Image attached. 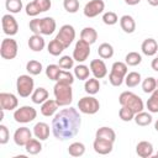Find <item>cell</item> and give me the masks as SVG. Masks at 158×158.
Returning a JSON list of instances; mask_svg holds the SVG:
<instances>
[{
    "label": "cell",
    "mask_w": 158,
    "mask_h": 158,
    "mask_svg": "<svg viewBox=\"0 0 158 158\" xmlns=\"http://www.w3.org/2000/svg\"><path fill=\"white\" fill-rule=\"evenodd\" d=\"M81 125V117L77 109L69 106L54 115L52 118V133L59 141H67L75 137Z\"/></svg>",
    "instance_id": "cell-1"
},
{
    "label": "cell",
    "mask_w": 158,
    "mask_h": 158,
    "mask_svg": "<svg viewBox=\"0 0 158 158\" xmlns=\"http://www.w3.org/2000/svg\"><path fill=\"white\" fill-rule=\"evenodd\" d=\"M53 94L58 106H69L73 101V89L69 84L57 81L53 86Z\"/></svg>",
    "instance_id": "cell-2"
},
{
    "label": "cell",
    "mask_w": 158,
    "mask_h": 158,
    "mask_svg": "<svg viewBox=\"0 0 158 158\" xmlns=\"http://www.w3.org/2000/svg\"><path fill=\"white\" fill-rule=\"evenodd\" d=\"M118 102H120L121 106L130 107L135 114L141 112L144 109L143 100L138 95L132 93V91H123V93H121L120 96H118Z\"/></svg>",
    "instance_id": "cell-3"
},
{
    "label": "cell",
    "mask_w": 158,
    "mask_h": 158,
    "mask_svg": "<svg viewBox=\"0 0 158 158\" xmlns=\"http://www.w3.org/2000/svg\"><path fill=\"white\" fill-rule=\"evenodd\" d=\"M128 73L127 64L123 62H115L109 74V81L114 86H120L125 81V77Z\"/></svg>",
    "instance_id": "cell-4"
},
{
    "label": "cell",
    "mask_w": 158,
    "mask_h": 158,
    "mask_svg": "<svg viewBox=\"0 0 158 158\" xmlns=\"http://www.w3.org/2000/svg\"><path fill=\"white\" fill-rule=\"evenodd\" d=\"M16 90L21 98H28L35 90V81L30 74H22L16 80Z\"/></svg>",
    "instance_id": "cell-5"
},
{
    "label": "cell",
    "mask_w": 158,
    "mask_h": 158,
    "mask_svg": "<svg viewBox=\"0 0 158 158\" xmlns=\"http://www.w3.org/2000/svg\"><path fill=\"white\" fill-rule=\"evenodd\" d=\"M37 117V111L35 107L25 105L14 111V120L19 123H28L32 122Z\"/></svg>",
    "instance_id": "cell-6"
},
{
    "label": "cell",
    "mask_w": 158,
    "mask_h": 158,
    "mask_svg": "<svg viewBox=\"0 0 158 158\" xmlns=\"http://www.w3.org/2000/svg\"><path fill=\"white\" fill-rule=\"evenodd\" d=\"M19 52V44L17 42L9 37V38H4L1 41V46H0V56L2 59H14L17 56Z\"/></svg>",
    "instance_id": "cell-7"
},
{
    "label": "cell",
    "mask_w": 158,
    "mask_h": 158,
    "mask_svg": "<svg viewBox=\"0 0 158 158\" xmlns=\"http://www.w3.org/2000/svg\"><path fill=\"white\" fill-rule=\"evenodd\" d=\"M78 109L80 112L86 114V115H94L99 111L100 109V102L96 98H94L93 95L89 96H84L78 101Z\"/></svg>",
    "instance_id": "cell-8"
},
{
    "label": "cell",
    "mask_w": 158,
    "mask_h": 158,
    "mask_svg": "<svg viewBox=\"0 0 158 158\" xmlns=\"http://www.w3.org/2000/svg\"><path fill=\"white\" fill-rule=\"evenodd\" d=\"M56 38L65 47L68 48L73 41L75 40V30L72 25H63L60 28H59V32L57 33Z\"/></svg>",
    "instance_id": "cell-9"
},
{
    "label": "cell",
    "mask_w": 158,
    "mask_h": 158,
    "mask_svg": "<svg viewBox=\"0 0 158 158\" xmlns=\"http://www.w3.org/2000/svg\"><path fill=\"white\" fill-rule=\"evenodd\" d=\"M90 56V44L86 43L83 40L77 41L75 47L73 49V58L74 60H77L78 63H83L85 62Z\"/></svg>",
    "instance_id": "cell-10"
},
{
    "label": "cell",
    "mask_w": 158,
    "mask_h": 158,
    "mask_svg": "<svg viewBox=\"0 0 158 158\" xmlns=\"http://www.w3.org/2000/svg\"><path fill=\"white\" fill-rule=\"evenodd\" d=\"M105 10V2L102 0H90L89 2L85 4L84 6V15L89 19H93V17H96L98 15L102 14Z\"/></svg>",
    "instance_id": "cell-11"
},
{
    "label": "cell",
    "mask_w": 158,
    "mask_h": 158,
    "mask_svg": "<svg viewBox=\"0 0 158 158\" xmlns=\"http://www.w3.org/2000/svg\"><path fill=\"white\" fill-rule=\"evenodd\" d=\"M1 26H2L4 33L10 36V37L15 36L19 32V23L11 14H6L1 17Z\"/></svg>",
    "instance_id": "cell-12"
},
{
    "label": "cell",
    "mask_w": 158,
    "mask_h": 158,
    "mask_svg": "<svg viewBox=\"0 0 158 158\" xmlns=\"http://www.w3.org/2000/svg\"><path fill=\"white\" fill-rule=\"evenodd\" d=\"M32 133H33V132H32L28 127H26V126L19 127V128L14 132V142H15L17 146H20V147H25L26 143L32 138Z\"/></svg>",
    "instance_id": "cell-13"
},
{
    "label": "cell",
    "mask_w": 158,
    "mask_h": 158,
    "mask_svg": "<svg viewBox=\"0 0 158 158\" xmlns=\"http://www.w3.org/2000/svg\"><path fill=\"white\" fill-rule=\"evenodd\" d=\"M0 106L2 110H16L19 99L12 93H0Z\"/></svg>",
    "instance_id": "cell-14"
},
{
    "label": "cell",
    "mask_w": 158,
    "mask_h": 158,
    "mask_svg": "<svg viewBox=\"0 0 158 158\" xmlns=\"http://www.w3.org/2000/svg\"><path fill=\"white\" fill-rule=\"evenodd\" d=\"M93 148L98 154H109L112 152L114 149V142L109 141V139H104V138H96L93 142Z\"/></svg>",
    "instance_id": "cell-15"
},
{
    "label": "cell",
    "mask_w": 158,
    "mask_h": 158,
    "mask_svg": "<svg viewBox=\"0 0 158 158\" xmlns=\"http://www.w3.org/2000/svg\"><path fill=\"white\" fill-rule=\"evenodd\" d=\"M90 72L98 79H102L107 75V67L102 59H93L90 62Z\"/></svg>",
    "instance_id": "cell-16"
},
{
    "label": "cell",
    "mask_w": 158,
    "mask_h": 158,
    "mask_svg": "<svg viewBox=\"0 0 158 158\" xmlns=\"http://www.w3.org/2000/svg\"><path fill=\"white\" fill-rule=\"evenodd\" d=\"M136 153L141 158H149L153 156V144L148 141H141L136 146Z\"/></svg>",
    "instance_id": "cell-17"
},
{
    "label": "cell",
    "mask_w": 158,
    "mask_h": 158,
    "mask_svg": "<svg viewBox=\"0 0 158 158\" xmlns=\"http://www.w3.org/2000/svg\"><path fill=\"white\" fill-rule=\"evenodd\" d=\"M56 27H57V23L53 17L46 16L41 19V35L49 36L56 31Z\"/></svg>",
    "instance_id": "cell-18"
},
{
    "label": "cell",
    "mask_w": 158,
    "mask_h": 158,
    "mask_svg": "<svg viewBox=\"0 0 158 158\" xmlns=\"http://www.w3.org/2000/svg\"><path fill=\"white\" fill-rule=\"evenodd\" d=\"M142 53L147 57H152L156 53H158V43L154 38H146L141 44Z\"/></svg>",
    "instance_id": "cell-19"
},
{
    "label": "cell",
    "mask_w": 158,
    "mask_h": 158,
    "mask_svg": "<svg viewBox=\"0 0 158 158\" xmlns=\"http://www.w3.org/2000/svg\"><path fill=\"white\" fill-rule=\"evenodd\" d=\"M58 104L56 101V99H47L43 104H41V114L46 117H51L53 115L57 114V110H58Z\"/></svg>",
    "instance_id": "cell-20"
},
{
    "label": "cell",
    "mask_w": 158,
    "mask_h": 158,
    "mask_svg": "<svg viewBox=\"0 0 158 158\" xmlns=\"http://www.w3.org/2000/svg\"><path fill=\"white\" fill-rule=\"evenodd\" d=\"M33 135L41 141H46L49 137V126L46 122H37L33 126Z\"/></svg>",
    "instance_id": "cell-21"
},
{
    "label": "cell",
    "mask_w": 158,
    "mask_h": 158,
    "mask_svg": "<svg viewBox=\"0 0 158 158\" xmlns=\"http://www.w3.org/2000/svg\"><path fill=\"white\" fill-rule=\"evenodd\" d=\"M28 48L33 52H41L44 46H46V42H44V38L41 36V35H32L30 38H28Z\"/></svg>",
    "instance_id": "cell-22"
},
{
    "label": "cell",
    "mask_w": 158,
    "mask_h": 158,
    "mask_svg": "<svg viewBox=\"0 0 158 158\" xmlns=\"http://www.w3.org/2000/svg\"><path fill=\"white\" fill-rule=\"evenodd\" d=\"M120 26L123 32L126 33H133L136 30V21L130 15H123L120 19Z\"/></svg>",
    "instance_id": "cell-23"
},
{
    "label": "cell",
    "mask_w": 158,
    "mask_h": 158,
    "mask_svg": "<svg viewBox=\"0 0 158 158\" xmlns=\"http://www.w3.org/2000/svg\"><path fill=\"white\" fill-rule=\"evenodd\" d=\"M80 40L85 41L89 44H93L98 40V32L94 27H84L80 32Z\"/></svg>",
    "instance_id": "cell-24"
},
{
    "label": "cell",
    "mask_w": 158,
    "mask_h": 158,
    "mask_svg": "<svg viewBox=\"0 0 158 158\" xmlns=\"http://www.w3.org/2000/svg\"><path fill=\"white\" fill-rule=\"evenodd\" d=\"M95 137H96V138H104V139H109V141H111V142H115V139H116V133H115V131H114L111 127L102 126V127H100V128L96 130Z\"/></svg>",
    "instance_id": "cell-25"
},
{
    "label": "cell",
    "mask_w": 158,
    "mask_h": 158,
    "mask_svg": "<svg viewBox=\"0 0 158 158\" xmlns=\"http://www.w3.org/2000/svg\"><path fill=\"white\" fill-rule=\"evenodd\" d=\"M84 90L86 94L89 95H95L99 93L100 90V81L98 78H89L85 80V84H84Z\"/></svg>",
    "instance_id": "cell-26"
},
{
    "label": "cell",
    "mask_w": 158,
    "mask_h": 158,
    "mask_svg": "<svg viewBox=\"0 0 158 158\" xmlns=\"http://www.w3.org/2000/svg\"><path fill=\"white\" fill-rule=\"evenodd\" d=\"M48 96H49V94H48L47 89H44V88H37V89L33 90V93L31 95V100H32L33 104H38L40 105V104H43L48 99Z\"/></svg>",
    "instance_id": "cell-27"
},
{
    "label": "cell",
    "mask_w": 158,
    "mask_h": 158,
    "mask_svg": "<svg viewBox=\"0 0 158 158\" xmlns=\"http://www.w3.org/2000/svg\"><path fill=\"white\" fill-rule=\"evenodd\" d=\"M25 149H26V152H27L28 154H32V156L38 154V153L42 151L41 139H38V138H31V139L26 143Z\"/></svg>",
    "instance_id": "cell-28"
},
{
    "label": "cell",
    "mask_w": 158,
    "mask_h": 158,
    "mask_svg": "<svg viewBox=\"0 0 158 158\" xmlns=\"http://www.w3.org/2000/svg\"><path fill=\"white\" fill-rule=\"evenodd\" d=\"M64 49H65V47H64L57 38L52 40V41L48 43V46H47V51H48V53L52 54V56H54V57L62 54V52H63Z\"/></svg>",
    "instance_id": "cell-29"
},
{
    "label": "cell",
    "mask_w": 158,
    "mask_h": 158,
    "mask_svg": "<svg viewBox=\"0 0 158 158\" xmlns=\"http://www.w3.org/2000/svg\"><path fill=\"white\" fill-rule=\"evenodd\" d=\"M98 54L101 59H109L114 56V47L110 44V43H101L98 48Z\"/></svg>",
    "instance_id": "cell-30"
},
{
    "label": "cell",
    "mask_w": 158,
    "mask_h": 158,
    "mask_svg": "<svg viewBox=\"0 0 158 158\" xmlns=\"http://www.w3.org/2000/svg\"><path fill=\"white\" fill-rule=\"evenodd\" d=\"M146 106L151 114L158 112V88L153 93H151V96L146 102Z\"/></svg>",
    "instance_id": "cell-31"
},
{
    "label": "cell",
    "mask_w": 158,
    "mask_h": 158,
    "mask_svg": "<svg viewBox=\"0 0 158 158\" xmlns=\"http://www.w3.org/2000/svg\"><path fill=\"white\" fill-rule=\"evenodd\" d=\"M135 122L138 125V126H148L149 123H152L153 121V117L151 114L148 112H144V111H141V112H137L135 115Z\"/></svg>",
    "instance_id": "cell-32"
},
{
    "label": "cell",
    "mask_w": 158,
    "mask_h": 158,
    "mask_svg": "<svg viewBox=\"0 0 158 158\" xmlns=\"http://www.w3.org/2000/svg\"><path fill=\"white\" fill-rule=\"evenodd\" d=\"M26 70L28 72L30 75H38L42 73L43 70V67H42V63L36 60V59H32V60H28L27 64H26Z\"/></svg>",
    "instance_id": "cell-33"
},
{
    "label": "cell",
    "mask_w": 158,
    "mask_h": 158,
    "mask_svg": "<svg viewBox=\"0 0 158 158\" xmlns=\"http://www.w3.org/2000/svg\"><path fill=\"white\" fill-rule=\"evenodd\" d=\"M68 153L72 157H81L85 153V146L81 142H73L68 147Z\"/></svg>",
    "instance_id": "cell-34"
},
{
    "label": "cell",
    "mask_w": 158,
    "mask_h": 158,
    "mask_svg": "<svg viewBox=\"0 0 158 158\" xmlns=\"http://www.w3.org/2000/svg\"><path fill=\"white\" fill-rule=\"evenodd\" d=\"M90 75V68L85 64H78L74 68V77L79 80H86Z\"/></svg>",
    "instance_id": "cell-35"
},
{
    "label": "cell",
    "mask_w": 158,
    "mask_h": 158,
    "mask_svg": "<svg viewBox=\"0 0 158 158\" xmlns=\"http://www.w3.org/2000/svg\"><path fill=\"white\" fill-rule=\"evenodd\" d=\"M125 83L127 88H135L141 83V74L138 72H130L125 77Z\"/></svg>",
    "instance_id": "cell-36"
},
{
    "label": "cell",
    "mask_w": 158,
    "mask_h": 158,
    "mask_svg": "<svg viewBox=\"0 0 158 158\" xmlns=\"http://www.w3.org/2000/svg\"><path fill=\"white\" fill-rule=\"evenodd\" d=\"M142 62V56L138 52H128L125 57V63L130 67H136Z\"/></svg>",
    "instance_id": "cell-37"
},
{
    "label": "cell",
    "mask_w": 158,
    "mask_h": 158,
    "mask_svg": "<svg viewBox=\"0 0 158 158\" xmlns=\"http://www.w3.org/2000/svg\"><path fill=\"white\" fill-rule=\"evenodd\" d=\"M157 89V79L153 77H147L142 81V90L146 94H151Z\"/></svg>",
    "instance_id": "cell-38"
},
{
    "label": "cell",
    "mask_w": 158,
    "mask_h": 158,
    "mask_svg": "<svg viewBox=\"0 0 158 158\" xmlns=\"http://www.w3.org/2000/svg\"><path fill=\"white\" fill-rule=\"evenodd\" d=\"M22 1L21 0H6L5 7L9 11V14H19L22 10Z\"/></svg>",
    "instance_id": "cell-39"
},
{
    "label": "cell",
    "mask_w": 158,
    "mask_h": 158,
    "mask_svg": "<svg viewBox=\"0 0 158 158\" xmlns=\"http://www.w3.org/2000/svg\"><path fill=\"white\" fill-rule=\"evenodd\" d=\"M60 72H62V68L58 64H49L46 68V75H47V78L51 79V80H54V81H57V78H58V75H59Z\"/></svg>",
    "instance_id": "cell-40"
},
{
    "label": "cell",
    "mask_w": 158,
    "mask_h": 158,
    "mask_svg": "<svg viewBox=\"0 0 158 158\" xmlns=\"http://www.w3.org/2000/svg\"><path fill=\"white\" fill-rule=\"evenodd\" d=\"M58 83H63V84H69L72 85L74 83V74H72L69 70H63L59 73L58 78H57Z\"/></svg>",
    "instance_id": "cell-41"
},
{
    "label": "cell",
    "mask_w": 158,
    "mask_h": 158,
    "mask_svg": "<svg viewBox=\"0 0 158 158\" xmlns=\"http://www.w3.org/2000/svg\"><path fill=\"white\" fill-rule=\"evenodd\" d=\"M135 115H136V114H135L130 107H126V106H122V107L120 109V111H118L120 118H121L122 121H125V122L132 121V120L135 118Z\"/></svg>",
    "instance_id": "cell-42"
},
{
    "label": "cell",
    "mask_w": 158,
    "mask_h": 158,
    "mask_svg": "<svg viewBox=\"0 0 158 158\" xmlns=\"http://www.w3.org/2000/svg\"><path fill=\"white\" fill-rule=\"evenodd\" d=\"M63 7L69 14H75L79 10V0H63Z\"/></svg>",
    "instance_id": "cell-43"
},
{
    "label": "cell",
    "mask_w": 158,
    "mask_h": 158,
    "mask_svg": "<svg viewBox=\"0 0 158 158\" xmlns=\"http://www.w3.org/2000/svg\"><path fill=\"white\" fill-rule=\"evenodd\" d=\"M58 65L62 68V69H72L74 67V58L73 57H69V56H62L58 60Z\"/></svg>",
    "instance_id": "cell-44"
},
{
    "label": "cell",
    "mask_w": 158,
    "mask_h": 158,
    "mask_svg": "<svg viewBox=\"0 0 158 158\" xmlns=\"http://www.w3.org/2000/svg\"><path fill=\"white\" fill-rule=\"evenodd\" d=\"M117 21H118V17H117V15L114 11H107V12H105L102 15V22L105 25L112 26V25L117 23Z\"/></svg>",
    "instance_id": "cell-45"
},
{
    "label": "cell",
    "mask_w": 158,
    "mask_h": 158,
    "mask_svg": "<svg viewBox=\"0 0 158 158\" xmlns=\"http://www.w3.org/2000/svg\"><path fill=\"white\" fill-rule=\"evenodd\" d=\"M25 10H26V14H27L28 16H31V17H36L37 15H40V14H41L40 9H38V7H37V5L35 4V1L28 2V4L26 5Z\"/></svg>",
    "instance_id": "cell-46"
},
{
    "label": "cell",
    "mask_w": 158,
    "mask_h": 158,
    "mask_svg": "<svg viewBox=\"0 0 158 158\" xmlns=\"http://www.w3.org/2000/svg\"><path fill=\"white\" fill-rule=\"evenodd\" d=\"M10 138V132L9 128L5 125H0V144H6Z\"/></svg>",
    "instance_id": "cell-47"
},
{
    "label": "cell",
    "mask_w": 158,
    "mask_h": 158,
    "mask_svg": "<svg viewBox=\"0 0 158 158\" xmlns=\"http://www.w3.org/2000/svg\"><path fill=\"white\" fill-rule=\"evenodd\" d=\"M30 30L35 35H41V19H33L28 23Z\"/></svg>",
    "instance_id": "cell-48"
},
{
    "label": "cell",
    "mask_w": 158,
    "mask_h": 158,
    "mask_svg": "<svg viewBox=\"0 0 158 158\" xmlns=\"http://www.w3.org/2000/svg\"><path fill=\"white\" fill-rule=\"evenodd\" d=\"M35 4L37 5V7L40 9L41 12H46L51 9L52 6V1L51 0H33Z\"/></svg>",
    "instance_id": "cell-49"
},
{
    "label": "cell",
    "mask_w": 158,
    "mask_h": 158,
    "mask_svg": "<svg viewBox=\"0 0 158 158\" xmlns=\"http://www.w3.org/2000/svg\"><path fill=\"white\" fill-rule=\"evenodd\" d=\"M151 67L154 72H158V57H156L154 59H152V63H151Z\"/></svg>",
    "instance_id": "cell-50"
},
{
    "label": "cell",
    "mask_w": 158,
    "mask_h": 158,
    "mask_svg": "<svg viewBox=\"0 0 158 158\" xmlns=\"http://www.w3.org/2000/svg\"><path fill=\"white\" fill-rule=\"evenodd\" d=\"M139 1H141V0H125V2H126L127 5H130V6H135V5L139 4Z\"/></svg>",
    "instance_id": "cell-51"
},
{
    "label": "cell",
    "mask_w": 158,
    "mask_h": 158,
    "mask_svg": "<svg viewBox=\"0 0 158 158\" xmlns=\"http://www.w3.org/2000/svg\"><path fill=\"white\" fill-rule=\"evenodd\" d=\"M147 2L151 6H158V0H147Z\"/></svg>",
    "instance_id": "cell-52"
},
{
    "label": "cell",
    "mask_w": 158,
    "mask_h": 158,
    "mask_svg": "<svg viewBox=\"0 0 158 158\" xmlns=\"http://www.w3.org/2000/svg\"><path fill=\"white\" fill-rule=\"evenodd\" d=\"M154 130H156V131L158 132V120H157V121L154 122Z\"/></svg>",
    "instance_id": "cell-53"
},
{
    "label": "cell",
    "mask_w": 158,
    "mask_h": 158,
    "mask_svg": "<svg viewBox=\"0 0 158 158\" xmlns=\"http://www.w3.org/2000/svg\"><path fill=\"white\" fill-rule=\"evenodd\" d=\"M154 157H156V158H158V151H157V153L154 154Z\"/></svg>",
    "instance_id": "cell-54"
},
{
    "label": "cell",
    "mask_w": 158,
    "mask_h": 158,
    "mask_svg": "<svg viewBox=\"0 0 158 158\" xmlns=\"http://www.w3.org/2000/svg\"><path fill=\"white\" fill-rule=\"evenodd\" d=\"M157 88H158V79H157Z\"/></svg>",
    "instance_id": "cell-55"
}]
</instances>
